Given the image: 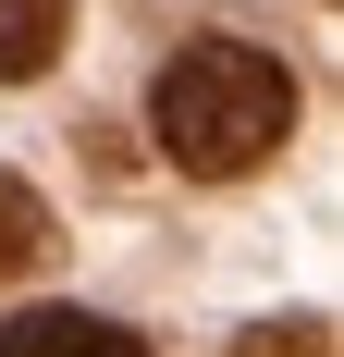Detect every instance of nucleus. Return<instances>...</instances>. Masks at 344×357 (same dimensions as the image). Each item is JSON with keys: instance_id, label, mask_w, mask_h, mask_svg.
Here are the masks:
<instances>
[{"instance_id": "nucleus-1", "label": "nucleus", "mask_w": 344, "mask_h": 357, "mask_svg": "<svg viewBox=\"0 0 344 357\" xmlns=\"http://www.w3.org/2000/svg\"><path fill=\"white\" fill-rule=\"evenodd\" d=\"M148 123H160V160L197 185H234L258 173L283 136H295V74L271 50H246V37H185L148 86Z\"/></svg>"}, {"instance_id": "nucleus-2", "label": "nucleus", "mask_w": 344, "mask_h": 357, "mask_svg": "<svg viewBox=\"0 0 344 357\" xmlns=\"http://www.w3.org/2000/svg\"><path fill=\"white\" fill-rule=\"evenodd\" d=\"M0 357H148V345L99 308H25V321H0Z\"/></svg>"}, {"instance_id": "nucleus-3", "label": "nucleus", "mask_w": 344, "mask_h": 357, "mask_svg": "<svg viewBox=\"0 0 344 357\" xmlns=\"http://www.w3.org/2000/svg\"><path fill=\"white\" fill-rule=\"evenodd\" d=\"M62 37H74V13H62V0H0V86L49 74V62H62Z\"/></svg>"}, {"instance_id": "nucleus-4", "label": "nucleus", "mask_w": 344, "mask_h": 357, "mask_svg": "<svg viewBox=\"0 0 344 357\" xmlns=\"http://www.w3.org/2000/svg\"><path fill=\"white\" fill-rule=\"evenodd\" d=\"M49 247H62V234H49V197H37L25 173H0V284H25Z\"/></svg>"}]
</instances>
